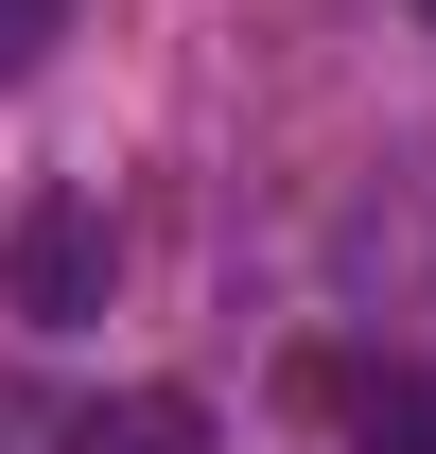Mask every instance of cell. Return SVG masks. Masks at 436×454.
Wrapping results in <instances>:
<instances>
[{
  "label": "cell",
  "mask_w": 436,
  "mask_h": 454,
  "mask_svg": "<svg viewBox=\"0 0 436 454\" xmlns=\"http://www.w3.org/2000/svg\"><path fill=\"white\" fill-rule=\"evenodd\" d=\"M105 280H122V227L88 210V192H35V210L0 227V297H18L35 333H88V315H105Z\"/></svg>",
  "instance_id": "obj_1"
},
{
  "label": "cell",
  "mask_w": 436,
  "mask_h": 454,
  "mask_svg": "<svg viewBox=\"0 0 436 454\" xmlns=\"http://www.w3.org/2000/svg\"><path fill=\"white\" fill-rule=\"evenodd\" d=\"M297 402H349V454H436V385L419 367H367V385L349 367H297Z\"/></svg>",
  "instance_id": "obj_2"
},
{
  "label": "cell",
  "mask_w": 436,
  "mask_h": 454,
  "mask_svg": "<svg viewBox=\"0 0 436 454\" xmlns=\"http://www.w3.org/2000/svg\"><path fill=\"white\" fill-rule=\"evenodd\" d=\"M53 454H210V419H192L175 385H140V402H88V419H70Z\"/></svg>",
  "instance_id": "obj_3"
},
{
  "label": "cell",
  "mask_w": 436,
  "mask_h": 454,
  "mask_svg": "<svg viewBox=\"0 0 436 454\" xmlns=\"http://www.w3.org/2000/svg\"><path fill=\"white\" fill-rule=\"evenodd\" d=\"M53 35H70V0H0V88H18V70L53 53Z\"/></svg>",
  "instance_id": "obj_4"
},
{
  "label": "cell",
  "mask_w": 436,
  "mask_h": 454,
  "mask_svg": "<svg viewBox=\"0 0 436 454\" xmlns=\"http://www.w3.org/2000/svg\"><path fill=\"white\" fill-rule=\"evenodd\" d=\"M419 18H436V0H419Z\"/></svg>",
  "instance_id": "obj_5"
}]
</instances>
